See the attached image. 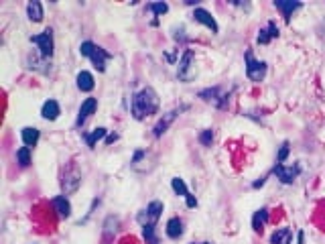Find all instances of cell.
Returning <instances> with one entry per match:
<instances>
[{"label":"cell","instance_id":"6da1fadb","mask_svg":"<svg viewBox=\"0 0 325 244\" xmlns=\"http://www.w3.org/2000/svg\"><path fill=\"white\" fill-rule=\"evenodd\" d=\"M159 106H161V100H159V94L147 86L143 88L140 92H136L132 96V102H130V114L134 120H145L153 114L159 112Z\"/></svg>","mask_w":325,"mask_h":244},{"label":"cell","instance_id":"7a4b0ae2","mask_svg":"<svg viewBox=\"0 0 325 244\" xmlns=\"http://www.w3.org/2000/svg\"><path fill=\"white\" fill-rule=\"evenodd\" d=\"M79 55H84V57H88V59L92 61L94 67H96L100 73L106 71V61L114 57L110 51H106L104 47H100V45H96V43H92V41H84V43L79 45Z\"/></svg>","mask_w":325,"mask_h":244},{"label":"cell","instance_id":"3957f363","mask_svg":"<svg viewBox=\"0 0 325 244\" xmlns=\"http://www.w3.org/2000/svg\"><path fill=\"white\" fill-rule=\"evenodd\" d=\"M177 77L179 82H193L197 77V65H195V53L191 49H185V53L181 55L179 65H177Z\"/></svg>","mask_w":325,"mask_h":244},{"label":"cell","instance_id":"277c9868","mask_svg":"<svg viewBox=\"0 0 325 244\" xmlns=\"http://www.w3.org/2000/svg\"><path fill=\"white\" fill-rule=\"evenodd\" d=\"M244 61H246V77H248L250 82L258 84V82H262V79L267 77V71H269L267 61L256 59L254 53H252V49H248V51L244 53Z\"/></svg>","mask_w":325,"mask_h":244},{"label":"cell","instance_id":"5b68a950","mask_svg":"<svg viewBox=\"0 0 325 244\" xmlns=\"http://www.w3.org/2000/svg\"><path fill=\"white\" fill-rule=\"evenodd\" d=\"M29 41L33 45H37L39 53L45 57V59H51L55 53V41H53V29H45L43 33L39 35H31Z\"/></svg>","mask_w":325,"mask_h":244},{"label":"cell","instance_id":"8992f818","mask_svg":"<svg viewBox=\"0 0 325 244\" xmlns=\"http://www.w3.org/2000/svg\"><path fill=\"white\" fill-rule=\"evenodd\" d=\"M162 210H165L162 201L155 199V201H151L145 210H140V212L136 214V222H138L140 226H157V222H159V218H161Z\"/></svg>","mask_w":325,"mask_h":244},{"label":"cell","instance_id":"52a82bcc","mask_svg":"<svg viewBox=\"0 0 325 244\" xmlns=\"http://www.w3.org/2000/svg\"><path fill=\"white\" fill-rule=\"evenodd\" d=\"M204 102H208V104H214L216 108L219 110H224V108H228V102H230V94H226L219 86H214V88H206V90H201L199 94H197Z\"/></svg>","mask_w":325,"mask_h":244},{"label":"cell","instance_id":"ba28073f","mask_svg":"<svg viewBox=\"0 0 325 244\" xmlns=\"http://www.w3.org/2000/svg\"><path fill=\"white\" fill-rule=\"evenodd\" d=\"M271 175H276V179L282 183V185H293V183L297 181V177L301 175V165L295 163V165L287 167L282 163H276L271 169Z\"/></svg>","mask_w":325,"mask_h":244},{"label":"cell","instance_id":"9c48e42d","mask_svg":"<svg viewBox=\"0 0 325 244\" xmlns=\"http://www.w3.org/2000/svg\"><path fill=\"white\" fill-rule=\"evenodd\" d=\"M82 185V173L77 171L75 165H69L67 169H63V175H61V189H63V195H71L79 189Z\"/></svg>","mask_w":325,"mask_h":244},{"label":"cell","instance_id":"30bf717a","mask_svg":"<svg viewBox=\"0 0 325 244\" xmlns=\"http://www.w3.org/2000/svg\"><path fill=\"white\" fill-rule=\"evenodd\" d=\"M187 108H189V106H187V104H183V106H179V108H173V110H169L167 114H162V118L157 122V124H155V128H153V136H155V138H161L162 134L169 130V126L175 122V118H177V116H179L183 110H187Z\"/></svg>","mask_w":325,"mask_h":244},{"label":"cell","instance_id":"8fae6325","mask_svg":"<svg viewBox=\"0 0 325 244\" xmlns=\"http://www.w3.org/2000/svg\"><path fill=\"white\" fill-rule=\"evenodd\" d=\"M98 110V98H86L77 110V118H75V128H82L86 120Z\"/></svg>","mask_w":325,"mask_h":244},{"label":"cell","instance_id":"7c38bea8","mask_svg":"<svg viewBox=\"0 0 325 244\" xmlns=\"http://www.w3.org/2000/svg\"><path fill=\"white\" fill-rule=\"evenodd\" d=\"M191 18H193L195 23H199V25L208 27V29H210L214 35H217V33H219V25L216 23V18L212 16V12H210V10H206V8H201V6H197V8L193 10Z\"/></svg>","mask_w":325,"mask_h":244},{"label":"cell","instance_id":"4fadbf2b","mask_svg":"<svg viewBox=\"0 0 325 244\" xmlns=\"http://www.w3.org/2000/svg\"><path fill=\"white\" fill-rule=\"evenodd\" d=\"M27 65H29V69L39 71V73H43V75H49V73H51V59H45L41 53H31V55L27 57Z\"/></svg>","mask_w":325,"mask_h":244},{"label":"cell","instance_id":"5bb4252c","mask_svg":"<svg viewBox=\"0 0 325 244\" xmlns=\"http://www.w3.org/2000/svg\"><path fill=\"white\" fill-rule=\"evenodd\" d=\"M274 8L280 10L285 16V23H291V16L303 8V2H293V0H274Z\"/></svg>","mask_w":325,"mask_h":244},{"label":"cell","instance_id":"9a60e30c","mask_svg":"<svg viewBox=\"0 0 325 244\" xmlns=\"http://www.w3.org/2000/svg\"><path fill=\"white\" fill-rule=\"evenodd\" d=\"M278 35H280V33H278V25H276L274 21H269V25L258 31L256 43H258V45H269L272 39H276Z\"/></svg>","mask_w":325,"mask_h":244},{"label":"cell","instance_id":"2e32d148","mask_svg":"<svg viewBox=\"0 0 325 244\" xmlns=\"http://www.w3.org/2000/svg\"><path fill=\"white\" fill-rule=\"evenodd\" d=\"M21 138H23V145H25V147L33 149V147H37V143H39V138H41V130L35 128V126H25V128L21 130Z\"/></svg>","mask_w":325,"mask_h":244},{"label":"cell","instance_id":"e0dca14e","mask_svg":"<svg viewBox=\"0 0 325 244\" xmlns=\"http://www.w3.org/2000/svg\"><path fill=\"white\" fill-rule=\"evenodd\" d=\"M185 224H183V220L181 218H171L169 222H167V228H165V232H167V236L171 238V240H179L181 236H183V232H185V228H183Z\"/></svg>","mask_w":325,"mask_h":244},{"label":"cell","instance_id":"ac0fdd59","mask_svg":"<svg viewBox=\"0 0 325 244\" xmlns=\"http://www.w3.org/2000/svg\"><path fill=\"white\" fill-rule=\"evenodd\" d=\"M75 84H77V90H79V92H86V94H88V92H92V90L96 88V79H94V75H92L90 71H86V69L77 73Z\"/></svg>","mask_w":325,"mask_h":244},{"label":"cell","instance_id":"d6986e66","mask_svg":"<svg viewBox=\"0 0 325 244\" xmlns=\"http://www.w3.org/2000/svg\"><path fill=\"white\" fill-rule=\"evenodd\" d=\"M59 114H61V106H59L57 100H47V102L41 106V116H43L45 120H49V122L57 120Z\"/></svg>","mask_w":325,"mask_h":244},{"label":"cell","instance_id":"ffe728a7","mask_svg":"<svg viewBox=\"0 0 325 244\" xmlns=\"http://www.w3.org/2000/svg\"><path fill=\"white\" fill-rule=\"evenodd\" d=\"M51 206L55 208V212L59 214V218H69L71 216V204L67 199V195H57L51 199Z\"/></svg>","mask_w":325,"mask_h":244},{"label":"cell","instance_id":"44dd1931","mask_svg":"<svg viewBox=\"0 0 325 244\" xmlns=\"http://www.w3.org/2000/svg\"><path fill=\"white\" fill-rule=\"evenodd\" d=\"M106 136H108V128H104V126H98V128H94L92 132H88V134H84V140H86V145L90 147V149H94L100 140H106Z\"/></svg>","mask_w":325,"mask_h":244},{"label":"cell","instance_id":"7402d4cb","mask_svg":"<svg viewBox=\"0 0 325 244\" xmlns=\"http://www.w3.org/2000/svg\"><path fill=\"white\" fill-rule=\"evenodd\" d=\"M27 16H29V21H33V23H41L43 16H45L43 4H41L39 0H31V2L27 4Z\"/></svg>","mask_w":325,"mask_h":244},{"label":"cell","instance_id":"603a6c76","mask_svg":"<svg viewBox=\"0 0 325 244\" xmlns=\"http://www.w3.org/2000/svg\"><path fill=\"white\" fill-rule=\"evenodd\" d=\"M269 216H271L269 208H260V210H256V212H254V216H252V230H254V232H262L265 224L269 222Z\"/></svg>","mask_w":325,"mask_h":244},{"label":"cell","instance_id":"cb8c5ba5","mask_svg":"<svg viewBox=\"0 0 325 244\" xmlns=\"http://www.w3.org/2000/svg\"><path fill=\"white\" fill-rule=\"evenodd\" d=\"M293 230L291 228H278L271 234V244H291Z\"/></svg>","mask_w":325,"mask_h":244},{"label":"cell","instance_id":"d4e9b609","mask_svg":"<svg viewBox=\"0 0 325 244\" xmlns=\"http://www.w3.org/2000/svg\"><path fill=\"white\" fill-rule=\"evenodd\" d=\"M118 226H120V220H118L116 216H108L106 222H104V236H106V238L114 236L116 230H118Z\"/></svg>","mask_w":325,"mask_h":244},{"label":"cell","instance_id":"484cf974","mask_svg":"<svg viewBox=\"0 0 325 244\" xmlns=\"http://www.w3.org/2000/svg\"><path fill=\"white\" fill-rule=\"evenodd\" d=\"M171 187H173V191H175L177 195H181V197H187V195L191 193L181 177H173V179H171Z\"/></svg>","mask_w":325,"mask_h":244},{"label":"cell","instance_id":"4316f807","mask_svg":"<svg viewBox=\"0 0 325 244\" xmlns=\"http://www.w3.org/2000/svg\"><path fill=\"white\" fill-rule=\"evenodd\" d=\"M147 10L153 12L155 16H162V14L169 12V4H167V2H149V4H147Z\"/></svg>","mask_w":325,"mask_h":244},{"label":"cell","instance_id":"83f0119b","mask_svg":"<svg viewBox=\"0 0 325 244\" xmlns=\"http://www.w3.org/2000/svg\"><path fill=\"white\" fill-rule=\"evenodd\" d=\"M16 161L21 167H29L31 165V149L29 147H21L16 151Z\"/></svg>","mask_w":325,"mask_h":244},{"label":"cell","instance_id":"f1b7e54d","mask_svg":"<svg viewBox=\"0 0 325 244\" xmlns=\"http://www.w3.org/2000/svg\"><path fill=\"white\" fill-rule=\"evenodd\" d=\"M157 226H143V238L147 244H159V236H157Z\"/></svg>","mask_w":325,"mask_h":244},{"label":"cell","instance_id":"f546056e","mask_svg":"<svg viewBox=\"0 0 325 244\" xmlns=\"http://www.w3.org/2000/svg\"><path fill=\"white\" fill-rule=\"evenodd\" d=\"M291 155V143L289 140H282V145L278 147V153H276V163H285Z\"/></svg>","mask_w":325,"mask_h":244},{"label":"cell","instance_id":"4dcf8cb0","mask_svg":"<svg viewBox=\"0 0 325 244\" xmlns=\"http://www.w3.org/2000/svg\"><path fill=\"white\" fill-rule=\"evenodd\" d=\"M199 143H201L204 147H212V143H214V130H212V128L201 130V132H199Z\"/></svg>","mask_w":325,"mask_h":244},{"label":"cell","instance_id":"1f68e13d","mask_svg":"<svg viewBox=\"0 0 325 244\" xmlns=\"http://www.w3.org/2000/svg\"><path fill=\"white\" fill-rule=\"evenodd\" d=\"M173 39L179 43V45H183V43H187V35H185V27H175L173 29Z\"/></svg>","mask_w":325,"mask_h":244},{"label":"cell","instance_id":"d6a6232c","mask_svg":"<svg viewBox=\"0 0 325 244\" xmlns=\"http://www.w3.org/2000/svg\"><path fill=\"white\" fill-rule=\"evenodd\" d=\"M143 159H147V151L145 149H138V151H134V155H132V159H130V167H138V163L143 161Z\"/></svg>","mask_w":325,"mask_h":244},{"label":"cell","instance_id":"836d02e7","mask_svg":"<svg viewBox=\"0 0 325 244\" xmlns=\"http://www.w3.org/2000/svg\"><path fill=\"white\" fill-rule=\"evenodd\" d=\"M98 206H100V197H96V199L92 201V206H90V210H88V214H86V218H82V220H79L77 224H86V222H88V218H90V216L94 214V210H96Z\"/></svg>","mask_w":325,"mask_h":244},{"label":"cell","instance_id":"e575fe53","mask_svg":"<svg viewBox=\"0 0 325 244\" xmlns=\"http://www.w3.org/2000/svg\"><path fill=\"white\" fill-rule=\"evenodd\" d=\"M267 179H269V175H265V177H260V179H256V181L252 183V189H258V187H262V185L267 183Z\"/></svg>","mask_w":325,"mask_h":244},{"label":"cell","instance_id":"d590c367","mask_svg":"<svg viewBox=\"0 0 325 244\" xmlns=\"http://www.w3.org/2000/svg\"><path fill=\"white\" fill-rule=\"evenodd\" d=\"M116 140H118V134H116V132H110L104 143H106V145H112V143H116Z\"/></svg>","mask_w":325,"mask_h":244},{"label":"cell","instance_id":"8d00e7d4","mask_svg":"<svg viewBox=\"0 0 325 244\" xmlns=\"http://www.w3.org/2000/svg\"><path fill=\"white\" fill-rule=\"evenodd\" d=\"M297 242L305 244V232H303V230H299V232H297Z\"/></svg>","mask_w":325,"mask_h":244},{"label":"cell","instance_id":"74e56055","mask_svg":"<svg viewBox=\"0 0 325 244\" xmlns=\"http://www.w3.org/2000/svg\"><path fill=\"white\" fill-rule=\"evenodd\" d=\"M193 244H212V242H193Z\"/></svg>","mask_w":325,"mask_h":244}]
</instances>
